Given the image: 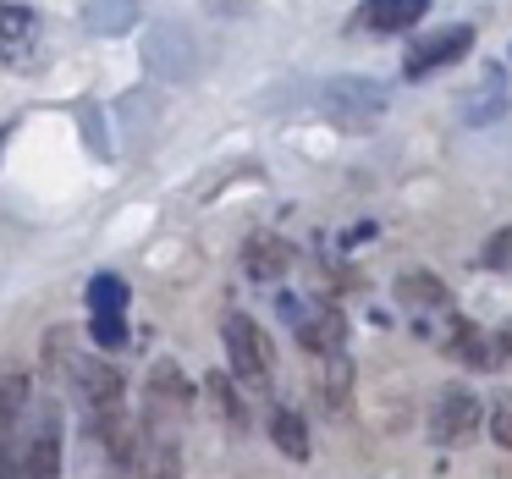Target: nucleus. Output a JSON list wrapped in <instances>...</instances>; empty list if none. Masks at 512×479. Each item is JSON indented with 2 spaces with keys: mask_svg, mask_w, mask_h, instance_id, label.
Returning <instances> with one entry per match:
<instances>
[{
  "mask_svg": "<svg viewBox=\"0 0 512 479\" xmlns=\"http://www.w3.org/2000/svg\"><path fill=\"white\" fill-rule=\"evenodd\" d=\"M221 342H226V364L243 386H270V369H276V353H270V336L259 320L248 314H226L221 320Z\"/></svg>",
  "mask_w": 512,
  "mask_h": 479,
  "instance_id": "nucleus-1",
  "label": "nucleus"
},
{
  "mask_svg": "<svg viewBox=\"0 0 512 479\" xmlns=\"http://www.w3.org/2000/svg\"><path fill=\"white\" fill-rule=\"evenodd\" d=\"M61 452H67V419H61V402L28 413L23 430V479H61Z\"/></svg>",
  "mask_w": 512,
  "mask_h": 479,
  "instance_id": "nucleus-2",
  "label": "nucleus"
},
{
  "mask_svg": "<svg viewBox=\"0 0 512 479\" xmlns=\"http://www.w3.org/2000/svg\"><path fill=\"white\" fill-rule=\"evenodd\" d=\"M45 61V23L23 0H0V67L34 72Z\"/></svg>",
  "mask_w": 512,
  "mask_h": 479,
  "instance_id": "nucleus-3",
  "label": "nucleus"
},
{
  "mask_svg": "<svg viewBox=\"0 0 512 479\" xmlns=\"http://www.w3.org/2000/svg\"><path fill=\"white\" fill-rule=\"evenodd\" d=\"M468 50H474V28H468V23H446V28H435V34L413 39L408 56H402V72H408V78H435L441 67L463 61Z\"/></svg>",
  "mask_w": 512,
  "mask_h": 479,
  "instance_id": "nucleus-4",
  "label": "nucleus"
},
{
  "mask_svg": "<svg viewBox=\"0 0 512 479\" xmlns=\"http://www.w3.org/2000/svg\"><path fill=\"white\" fill-rule=\"evenodd\" d=\"M281 320H292V336H298L309 353H342V314L331 309V303H298V298H281Z\"/></svg>",
  "mask_w": 512,
  "mask_h": 479,
  "instance_id": "nucleus-5",
  "label": "nucleus"
},
{
  "mask_svg": "<svg viewBox=\"0 0 512 479\" xmlns=\"http://www.w3.org/2000/svg\"><path fill=\"white\" fill-rule=\"evenodd\" d=\"M325 111L358 133V127H369L380 111H386V94H380L375 83H364V78H336L331 89H325Z\"/></svg>",
  "mask_w": 512,
  "mask_h": 479,
  "instance_id": "nucleus-6",
  "label": "nucleus"
},
{
  "mask_svg": "<svg viewBox=\"0 0 512 479\" xmlns=\"http://www.w3.org/2000/svg\"><path fill=\"white\" fill-rule=\"evenodd\" d=\"M479 419H485V408H479V397L468 386H446L441 397H435V441H468V435L479 430Z\"/></svg>",
  "mask_w": 512,
  "mask_h": 479,
  "instance_id": "nucleus-7",
  "label": "nucleus"
},
{
  "mask_svg": "<svg viewBox=\"0 0 512 479\" xmlns=\"http://www.w3.org/2000/svg\"><path fill=\"white\" fill-rule=\"evenodd\" d=\"M424 12H430V0H364L358 23L369 34H408V28L424 23Z\"/></svg>",
  "mask_w": 512,
  "mask_h": 479,
  "instance_id": "nucleus-8",
  "label": "nucleus"
},
{
  "mask_svg": "<svg viewBox=\"0 0 512 479\" xmlns=\"http://www.w3.org/2000/svg\"><path fill=\"white\" fill-rule=\"evenodd\" d=\"M287 265H292V248L281 243V237H248V248H243V270L254 281H281L287 276Z\"/></svg>",
  "mask_w": 512,
  "mask_h": 479,
  "instance_id": "nucleus-9",
  "label": "nucleus"
},
{
  "mask_svg": "<svg viewBox=\"0 0 512 479\" xmlns=\"http://www.w3.org/2000/svg\"><path fill=\"white\" fill-rule=\"evenodd\" d=\"M397 298L408 303V309H446L452 292H446V281L435 276V270H402V276H397Z\"/></svg>",
  "mask_w": 512,
  "mask_h": 479,
  "instance_id": "nucleus-10",
  "label": "nucleus"
},
{
  "mask_svg": "<svg viewBox=\"0 0 512 479\" xmlns=\"http://www.w3.org/2000/svg\"><path fill=\"white\" fill-rule=\"evenodd\" d=\"M83 23L94 34H127L138 23V0H83Z\"/></svg>",
  "mask_w": 512,
  "mask_h": 479,
  "instance_id": "nucleus-11",
  "label": "nucleus"
},
{
  "mask_svg": "<svg viewBox=\"0 0 512 479\" xmlns=\"http://www.w3.org/2000/svg\"><path fill=\"white\" fill-rule=\"evenodd\" d=\"M446 353L463 358L468 369H490V364H496V353H490L485 331H479L474 320H457V325H452V336H446Z\"/></svg>",
  "mask_w": 512,
  "mask_h": 479,
  "instance_id": "nucleus-12",
  "label": "nucleus"
},
{
  "mask_svg": "<svg viewBox=\"0 0 512 479\" xmlns=\"http://www.w3.org/2000/svg\"><path fill=\"white\" fill-rule=\"evenodd\" d=\"M270 441H276L292 463H309V424H303V413H292V408L270 413Z\"/></svg>",
  "mask_w": 512,
  "mask_h": 479,
  "instance_id": "nucleus-13",
  "label": "nucleus"
},
{
  "mask_svg": "<svg viewBox=\"0 0 512 479\" xmlns=\"http://www.w3.org/2000/svg\"><path fill=\"white\" fill-rule=\"evenodd\" d=\"M89 314H127V281L111 276V270H100V276L89 281Z\"/></svg>",
  "mask_w": 512,
  "mask_h": 479,
  "instance_id": "nucleus-14",
  "label": "nucleus"
},
{
  "mask_svg": "<svg viewBox=\"0 0 512 479\" xmlns=\"http://www.w3.org/2000/svg\"><path fill=\"white\" fill-rule=\"evenodd\" d=\"M188 380L177 375V364H155V375H149V402H177V408H188Z\"/></svg>",
  "mask_w": 512,
  "mask_h": 479,
  "instance_id": "nucleus-15",
  "label": "nucleus"
},
{
  "mask_svg": "<svg viewBox=\"0 0 512 479\" xmlns=\"http://www.w3.org/2000/svg\"><path fill=\"white\" fill-rule=\"evenodd\" d=\"M149 479H182V457L171 435H155L149 441Z\"/></svg>",
  "mask_w": 512,
  "mask_h": 479,
  "instance_id": "nucleus-16",
  "label": "nucleus"
},
{
  "mask_svg": "<svg viewBox=\"0 0 512 479\" xmlns=\"http://www.w3.org/2000/svg\"><path fill=\"white\" fill-rule=\"evenodd\" d=\"M89 336H94V347H105V353L127 347V314H89Z\"/></svg>",
  "mask_w": 512,
  "mask_h": 479,
  "instance_id": "nucleus-17",
  "label": "nucleus"
},
{
  "mask_svg": "<svg viewBox=\"0 0 512 479\" xmlns=\"http://www.w3.org/2000/svg\"><path fill=\"white\" fill-rule=\"evenodd\" d=\"M347 386H353V364H347V358H331V369H325V402H331V408H347Z\"/></svg>",
  "mask_w": 512,
  "mask_h": 479,
  "instance_id": "nucleus-18",
  "label": "nucleus"
},
{
  "mask_svg": "<svg viewBox=\"0 0 512 479\" xmlns=\"http://www.w3.org/2000/svg\"><path fill=\"white\" fill-rule=\"evenodd\" d=\"M490 435H496V441L512 452V397L496 402V413H490Z\"/></svg>",
  "mask_w": 512,
  "mask_h": 479,
  "instance_id": "nucleus-19",
  "label": "nucleus"
},
{
  "mask_svg": "<svg viewBox=\"0 0 512 479\" xmlns=\"http://www.w3.org/2000/svg\"><path fill=\"white\" fill-rule=\"evenodd\" d=\"M507 259H512V232H496V237H490V248H485V265L501 270Z\"/></svg>",
  "mask_w": 512,
  "mask_h": 479,
  "instance_id": "nucleus-20",
  "label": "nucleus"
},
{
  "mask_svg": "<svg viewBox=\"0 0 512 479\" xmlns=\"http://www.w3.org/2000/svg\"><path fill=\"white\" fill-rule=\"evenodd\" d=\"M501 353H507V358H512V331H507V336H501Z\"/></svg>",
  "mask_w": 512,
  "mask_h": 479,
  "instance_id": "nucleus-21",
  "label": "nucleus"
},
{
  "mask_svg": "<svg viewBox=\"0 0 512 479\" xmlns=\"http://www.w3.org/2000/svg\"><path fill=\"white\" fill-rule=\"evenodd\" d=\"M0 144H6V133H0Z\"/></svg>",
  "mask_w": 512,
  "mask_h": 479,
  "instance_id": "nucleus-22",
  "label": "nucleus"
}]
</instances>
